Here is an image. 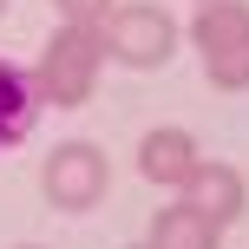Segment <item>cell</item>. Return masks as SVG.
Instances as JSON below:
<instances>
[{
	"label": "cell",
	"instance_id": "cell-1",
	"mask_svg": "<svg viewBox=\"0 0 249 249\" xmlns=\"http://www.w3.org/2000/svg\"><path fill=\"white\" fill-rule=\"evenodd\" d=\"M92 33H66L59 46H53V59H46V92L53 99H86V86H92Z\"/></svg>",
	"mask_w": 249,
	"mask_h": 249
},
{
	"label": "cell",
	"instance_id": "cell-2",
	"mask_svg": "<svg viewBox=\"0 0 249 249\" xmlns=\"http://www.w3.org/2000/svg\"><path fill=\"white\" fill-rule=\"evenodd\" d=\"M46 177H53V190H59L66 203H92V190L105 184V164H99L92 144H59L53 164H46Z\"/></svg>",
	"mask_w": 249,
	"mask_h": 249
},
{
	"label": "cell",
	"instance_id": "cell-3",
	"mask_svg": "<svg viewBox=\"0 0 249 249\" xmlns=\"http://www.w3.org/2000/svg\"><path fill=\"white\" fill-rule=\"evenodd\" d=\"M26 118H33V79L0 59V144L26 131Z\"/></svg>",
	"mask_w": 249,
	"mask_h": 249
},
{
	"label": "cell",
	"instance_id": "cell-4",
	"mask_svg": "<svg viewBox=\"0 0 249 249\" xmlns=\"http://www.w3.org/2000/svg\"><path fill=\"white\" fill-rule=\"evenodd\" d=\"M144 171L158 177V184H177V177L190 171V138H151L144 144Z\"/></svg>",
	"mask_w": 249,
	"mask_h": 249
},
{
	"label": "cell",
	"instance_id": "cell-5",
	"mask_svg": "<svg viewBox=\"0 0 249 249\" xmlns=\"http://www.w3.org/2000/svg\"><path fill=\"white\" fill-rule=\"evenodd\" d=\"M190 190H197V210H210V216H236V177H230V171H197V184H190Z\"/></svg>",
	"mask_w": 249,
	"mask_h": 249
},
{
	"label": "cell",
	"instance_id": "cell-6",
	"mask_svg": "<svg viewBox=\"0 0 249 249\" xmlns=\"http://www.w3.org/2000/svg\"><path fill=\"white\" fill-rule=\"evenodd\" d=\"M158 236H164V249H210V223H197L190 210H171V216H158Z\"/></svg>",
	"mask_w": 249,
	"mask_h": 249
}]
</instances>
